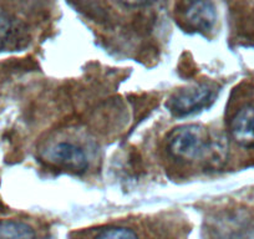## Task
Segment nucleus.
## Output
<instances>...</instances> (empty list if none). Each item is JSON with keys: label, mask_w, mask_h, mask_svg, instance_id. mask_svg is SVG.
Returning <instances> with one entry per match:
<instances>
[{"label": "nucleus", "mask_w": 254, "mask_h": 239, "mask_svg": "<svg viewBox=\"0 0 254 239\" xmlns=\"http://www.w3.org/2000/svg\"><path fill=\"white\" fill-rule=\"evenodd\" d=\"M188 25L199 33H206L211 30L216 23L217 14L214 5L209 1H193L187 3L183 11Z\"/></svg>", "instance_id": "5"}, {"label": "nucleus", "mask_w": 254, "mask_h": 239, "mask_svg": "<svg viewBox=\"0 0 254 239\" xmlns=\"http://www.w3.org/2000/svg\"><path fill=\"white\" fill-rule=\"evenodd\" d=\"M13 33V24L5 13L0 11V49L3 48L10 39Z\"/></svg>", "instance_id": "8"}, {"label": "nucleus", "mask_w": 254, "mask_h": 239, "mask_svg": "<svg viewBox=\"0 0 254 239\" xmlns=\"http://www.w3.org/2000/svg\"><path fill=\"white\" fill-rule=\"evenodd\" d=\"M231 136L241 147L254 148V106H244L232 117Z\"/></svg>", "instance_id": "4"}, {"label": "nucleus", "mask_w": 254, "mask_h": 239, "mask_svg": "<svg viewBox=\"0 0 254 239\" xmlns=\"http://www.w3.org/2000/svg\"><path fill=\"white\" fill-rule=\"evenodd\" d=\"M167 147L173 157L182 161H196L211 147L208 131L201 125H182L173 128L167 137Z\"/></svg>", "instance_id": "1"}, {"label": "nucleus", "mask_w": 254, "mask_h": 239, "mask_svg": "<svg viewBox=\"0 0 254 239\" xmlns=\"http://www.w3.org/2000/svg\"><path fill=\"white\" fill-rule=\"evenodd\" d=\"M214 91L206 84L177 90L166 102V109L175 117H186L206 109L213 102Z\"/></svg>", "instance_id": "2"}, {"label": "nucleus", "mask_w": 254, "mask_h": 239, "mask_svg": "<svg viewBox=\"0 0 254 239\" xmlns=\"http://www.w3.org/2000/svg\"><path fill=\"white\" fill-rule=\"evenodd\" d=\"M0 239H36V234L23 222H0Z\"/></svg>", "instance_id": "6"}, {"label": "nucleus", "mask_w": 254, "mask_h": 239, "mask_svg": "<svg viewBox=\"0 0 254 239\" xmlns=\"http://www.w3.org/2000/svg\"><path fill=\"white\" fill-rule=\"evenodd\" d=\"M95 239H138L137 234L126 227H109L101 229Z\"/></svg>", "instance_id": "7"}, {"label": "nucleus", "mask_w": 254, "mask_h": 239, "mask_svg": "<svg viewBox=\"0 0 254 239\" xmlns=\"http://www.w3.org/2000/svg\"><path fill=\"white\" fill-rule=\"evenodd\" d=\"M45 158L53 165L74 173H84L89 168L86 153L80 146L71 142H59L49 148Z\"/></svg>", "instance_id": "3"}]
</instances>
